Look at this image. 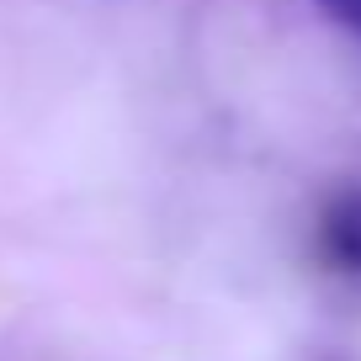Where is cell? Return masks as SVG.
<instances>
[{"instance_id": "obj_1", "label": "cell", "mask_w": 361, "mask_h": 361, "mask_svg": "<svg viewBox=\"0 0 361 361\" xmlns=\"http://www.w3.org/2000/svg\"><path fill=\"white\" fill-rule=\"evenodd\" d=\"M319 255L329 271L361 276V186H340L319 207Z\"/></svg>"}, {"instance_id": "obj_2", "label": "cell", "mask_w": 361, "mask_h": 361, "mask_svg": "<svg viewBox=\"0 0 361 361\" xmlns=\"http://www.w3.org/2000/svg\"><path fill=\"white\" fill-rule=\"evenodd\" d=\"M314 6H319L335 27H345L350 37H361V0H314Z\"/></svg>"}]
</instances>
